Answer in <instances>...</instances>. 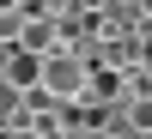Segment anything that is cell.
I'll return each mask as SVG.
<instances>
[{"label":"cell","mask_w":152,"mask_h":139,"mask_svg":"<svg viewBox=\"0 0 152 139\" xmlns=\"http://www.w3.org/2000/svg\"><path fill=\"white\" fill-rule=\"evenodd\" d=\"M12 48H18V55H37V60H43V55H55V24H49V18H37V12H31V18H24V30H18V42H12Z\"/></svg>","instance_id":"7a4b0ae2"},{"label":"cell","mask_w":152,"mask_h":139,"mask_svg":"<svg viewBox=\"0 0 152 139\" xmlns=\"http://www.w3.org/2000/svg\"><path fill=\"white\" fill-rule=\"evenodd\" d=\"M31 12L55 24V18H73V12H85V0H31Z\"/></svg>","instance_id":"277c9868"},{"label":"cell","mask_w":152,"mask_h":139,"mask_svg":"<svg viewBox=\"0 0 152 139\" xmlns=\"http://www.w3.org/2000/svg\"><path fill=\"white\" fill-rule=\"evenodd\" d=\"M12 139H49V133H37V127H31V133H12Z\"/></svg>","instance_id":"5b68a950"},{"label":"cell","mask_w":152,"mask_h":139,"mask_svg":"<svg viewBox=\"0 0 152 139\" xmlns=\"http://www.w3.org/2000/svg\"><path fill=\"white\" fill-rule=\"evenodd\" d=\"M85 79H91V60L85 55H43L37 60V91H49L61 109L85 103Z\"/></svg>","instance_id":"6da1fadb"},{"label":"cell","mask_w":152,"mask_h":139,"mask_svg":"<svg viewBox=\"0 0 152 139\" xmlns=\"http://www.w3.org/2000/svg\"><path fill=\"white\" fill-rule=\"evenodd\" d=\"M24 18H31L24 6H0V55H6L12 42H18V30H24Z\"/></svg>","instance_id":"3957f363"}]
</instances>
